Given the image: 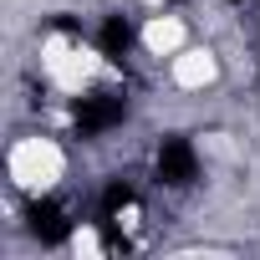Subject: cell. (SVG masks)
<instances>
[{
    "mask_svg": "<svg viewBox=\"0 0 260 260\" xmlns=\"http://www.w3.org/2000/svg\"><path fill=\"white\" fill-rule=\"evenodd\" d=\"M41 77L56 87V92H67V97H82L97 77H107V61H102V51L97 46H87V41H77V36H46L41 41Z\"/></svg>",
    "mask_w": 260,
    "mask_h": 260,
    "instance_id": "6da1fadb",
    "label": "cell"
},
{
    "mask_svg": "<svg viewBox=\"0 0 260 260\" xmlns=\"http://www.w3.org/2000/svg\"><path fill=\"white\" fill-rule=\"evenodd\" d=\"M169 77H174L179 92H204V87L219 82V56H214L209 46H184V51L169 61Z\"/></svg>",
    "mask_w": 260,
    "mask_h": 260,
    "instance_id": "3957f363",
    "label": "cell"
},
{
    "mask_svg": "<svg viewBox=\"0 0 260 260\" xmlns=\"http://www.w3.org/2000/svg\"><path fill=\"white\" fill-rule=\"evenodd\" d=\"M67 250H72L77 260H97V255H102V235H97L92 224H82V230H72V240H67Z\"/></svg>",
    "mask_w": 260,
    "mask_h": 260,
    "instance_id": "5b68a950",
    "label": "cell"
},
{
    "mask_svg": "<svg viewBox=\"0 0 260 260\" xmlns=\"http://www.w3.org/2000/svg\"><path fill=\"white\" fill-rule=\"evenodd\" d=\"M6 174L21 194H51L61 179H67V153L56 138L46 133H31V138H16L11 153H6Z\"/></svg>",
    "mask_w": 260,
    "mask_h": 260,
    "instance_id": "7a4b0ae2",
    "label": "cell"
},
{
    "mask_svg": "<svg viewBox=\"0 0 260 260\" xmlns=\"http://www.w3.org/2000/svg\"><path fill=\"white\" fill-rule=\"evenodd\" d=\"M138 41H143L148 56H158V61L169 56V61H174V56L189 46V26H184V16H148L143 31H138Z\"/></svg>",
    "mask_w": 260,
    "mask_h": 260,
    "instance_id": "277c9868",
    "label": "cell"
}]
</instances>
